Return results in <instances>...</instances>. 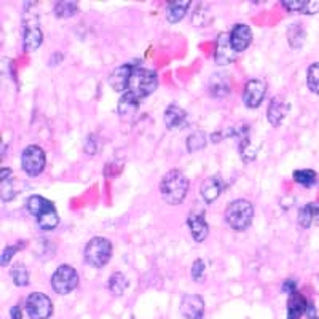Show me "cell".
Wrapping results in <instances>:
<instances>
[{"instance_id":"1","label":"cell","mask_w":319,"mask_h":319,"mask_svg":"<svg viewBox=\"0 0 319 319\" xmlns=\"http://www.w3.org/2000/svg\"><path fill=\"white\" fill-rule=\"evenodd\" d=\"M157 85H158V79H157L155 72L149 70V69L136 67L134 72L129 77L128 88H126V91L123 94L129 99H133V101L139 102L140 99H144L146 96H149V94H152L153 91H155Z\"/></svg>"},{"instance_id":"2","label":"cell","mask_w":319,"mask_h":319,"mask_svg":"<svg viewBox=\"0 0 319 319\" xmlns=\"http://www.w3.org/2000/svg\"><path fill=\"white\" fill-rule=\"evenodd\" d=\"M27 211L36 217V221L42 230H53L59 224V216L54 204L40 195H32L27 198Z\"/></svg>"},{"instance_id":"3","label":"cell","mask_w":319,"mask_h":319,"mask_svg":"<svg viewBox=\"0 0 319 319\" xmlns=\"http://www.w3.org/2000/svg\"><path fill=\"white\" fill-rule=\"evenodd\" d=\"M189 190V181L181 171H169L160 182V192L168 204L178 206L184 201Z\"/></svg>"},{"instance_id":"4","label":"cell","mask_w":319,"mask_h":319,"mask_svg":"<svg viewBox=\"0 0 319 319\" xmlns=\"http://www.w3.org/2000/svg\"><path fill=\"white\" fill-rule=\"evenodd\" d=\"M254 209L247 200H235L225 209V221L236 232H244L251 225Z\"/></svg>"},{"instance_id":"5","label":"cell","mask_w":319,"mask_h":319,"mask_svg":"<svg viewBox=\"0 0 319 319\" xmlns=\"http://www.w3.org/2000/svg\"><path fill=\"white\" fill-rule=\"evenodd\" d=\"M111 256H112V244L111 241L102 236H96L90 239V243L85 247V260L88 265H91L94 268H102L109 262V259H111Z\"/></svg>"},{"instance_id":"6","label":"cell","mask_w":319,"mask_h":319,"mask_svg":"<svg viewBox=\"0 0 319 319\" xmlns=\"http://www.w3.org/2000/svg\"><path fill=\"white\" fill-rule=\"evenodd\" d=\"M77 284H79V274L70 267V265H61L51 276V286L54 292L61 295L70 294Z\"/></svg>"},{"instance_id":"7","label":"cell","mask_w":319,"mask_h":319,"mask_svg":"<svg viewBox=\"0 0 319 319\" xmlns=\"http://www.w3.org/2000/svg\"><path fill=\"white\" fill-rule=\"evenodd\" d=\"M45 152H43L39 146H27L21 157V166H23L24 172L30 178L39 175L43 168H45Z\"/></svg>"},{"instance_id":"8","label":"cell","mask_w":319,"mask_h":319,"mask_svg":"<svg viewBox=\"0 0 319 319\" xmlns=\"http://www.w3.org/2000/svg\"><path fill=\"white\" fill-rule=\"evenodd\" d=\"M26 311L30 319H48L53 313V303L45 294L32 292L26 299Z\"/></svg>"},{"instance_id":"9","label":"cell","mask_w":319,"mask_h":319,"mask_svg":"<svg viewBox=\"0 0 319 319\" xmlns=\"http://www.w3.org/2000/svg\"><path fill=\"white\" fill-rule=\"evenodd\" d=\"M236 50L232 45V39L230 34H219L217 42H216V53H214V61L217 65H227L236 59Z\"/></svg>"},{"instance_id":"10","label":"cell","mask_w":319,"mask_h":319,"mask_svg":"<svg viewBox=\"0 0 319 319\" xmlns=\"http://www.w3.org/2000/svg\"><path fill=\"white\" fill-rule=\"evenodd\" d=\"M267 94V83L263 80H249L244 86V93H243V101L246 107L256 109L262 104L263 97Z\"/></svg>"},{"instance_id":"11","label":"cell","mask_w":319,"mask_h":319,"mask_svg":"<svg viewBox=\"0 0 319 319\" xmlns=\"http://www.w3.org/2000/svg\"><path fill=\"white\" fill-rule=\"evenodd\" d=\"M181 314L185 319H203L204 316V302L200 295L187 294L181 302Z\"/></svg>"},{"instance_id":"12","label":"cell","mask_w":319,"mask_h":319,"mask_svg":"<svg viewBox=\"0 0 319 319\" xmlns=\"http://www.w3.org/2000/svg\"><path fill=\"white\" fill-rule=\"evenodd\" d=\"M187 224H189V228L192 232V236L196 243H201L207 238L209 233V227L206 224V219H204V212L203 211H192L189 214V219H187Z\"/></svg>"},{"instance_id":"13","label":"cell","mask_w":319,"mask_h":319,"mask_svg":"<svg viewBox=\"0 0 319 319\" xmlns=\"http://www.w3.org/2000/svg\"><path fill=\"white\" fill-rule=\"evenodd\" d=\"M134 69H136V65L125 64V65H120V67H117L112 72V75L109 77V85L114 88V91H117V93H125L126 91L129 77L134 72Z\"/></svg>"},{"instance_id":"14","label":"cell","mask_w":319,"mask_h":319,"mask_svg":"<svg viewBox=\"0 0 319 319\" xmlns=\"http://www.w3.org/2000/svg\"><path fill=\"white\" fill-rule=\"evenodd\" d=\"M43 34L39 27L37 19L24 21V51H36L42 43Z\"/></svg>"},{"instance_id":"15","label":"cell","mask_w":319,"mask_h":319,"mask_svg":"<svg viewBox=\"0 0 319 319\" xmlns=\"http://www.w3.org/2000/svg\"><path fill=\"white\" fill-rule=\"evenodd\" d=\"M230 39L236 51H244L252 42V32L247 24H236L230 34Z\"/></svg>"},{"instance_id":"16","label":"cell","mask_w":319,"mask_h":319,"mask_svg":"<svg viewBox=\"0 0 319 319\" xmlns=\"http://www.w3.org/2000/svg\"><path fill=\"white\" fill-rule=\"evenodd\" d=\"M224 189H225V184H224V181L221 178H207L203 182L201 195H203L206 203H212L216 198L222 193Z\"/></svg>"},{"instance_id":"17","label":"cell","mask_w":319,"mask_h":319,"mask_svg":"<svg viewBox=\"0 0 319 319\" xmlns=\"http://www.w3.org/2000/svg\"><path fill=\"white\" fill-rule=\"evenodd\" d=\"M209 93L214 97H225L230 93V80L225 74L216 72L209 82Z\"/></svg>"},{"instance_id":"18","label":"cell","mask_w":319,"mask_h":319,"mask_svg":"<svg viewBox=\"0 0 319 319\" xmlns=\"http://www.w3.org/2000/svg\"><path fill=\"white\" fill-rule=\"evenodd\" d=\"M306 300L299 292H292L288 300V319H300V316L306 311Z\"/></svg>"},{"instance_id":"19","label":"cell","mask_w":319,"mask_h":319,"mask_svg":"<svg viewBox=\"0 0 319 319\" xmlns=\"http://www.w3.org/2000/svg\"><path fill=\"white\" fill-rule=\"evenodd\" d=\"M185 120H187L185 111H182L178 105H169L166 109V112H164V123H166L169 129L181 128L185 123Z\"/></svg>"},{"instance_id":"20","label":"cell","mask_w":319,"mask_h":319,"mask_svg":"<svg viewBox=\"0 0 319 319\" xmlns=\"http://www.w3.org/2000/svg\"><path fill=\"white\" fill-rule=\"evenodd\" d=\"M286 10L294 13H305V15H314L319 12V2H305V0H297V2H282Z\"/></svg>"},{"instance_id":"21","label":"cell","mask_w":319,"mask_h":319,"mask_svg":"<svg viewBox=\"0 0 319 319\" xmlns=\"http://www.w3.org/2000/svg\"><path fill=\"white\" fill-rule=\"evenodd\" d=\"M189 7H190L189 0H179V2H171L168 5V10H166V16H168L169 23H179V21L185 16Z\"/></svg>"},{"instance_id":"22","label":"cell","mask_w":319,"mask_h":319,"mask_svg":"<svg viewBox=\"0 0 319 319\" xmlns=\"http://www.w3.org/2000/svg\"><path fill=\"white\" fill-rule=\"evenodd\" d=\"M284 114H286V105L279 101V99H273L268 105V112H267L268 122L273 126H279L282 118H284Z\"/></svg>"},{"instance_id":"23","label":"cell","mask_w":319,"mask_h":319,"mask_svg":"<svg viewBox=\"0 0 319 319\" xmlns=\"http://www.w3.org/2000/svg\"><path fill=\"white\" fill-rule=\"evenodd\" d=\"M288 40L292 48H300L305 42V30L302 24H291L288 29Z\"/></svg>"},{"instance_id":"24","label":"cell","mask_w":319,"mask_h":319,"mask_svg":"<svg viewBox=\"0 0 319 319\" xmlns=\"http://www.w3.org/2000/svg\"><path fill=\"white\" fill-rule=\"evenodd\" d=\"M126 286H128V281L125 278V274L120 271L114 273L111 279H109V289H111L114 295H123Z\"/></svg>"},{"instance_id":"25","label":"cell","mask_w":319,"mask_h":319,"mask_svg":"<svg viewBox=\"0 0 319 319\" xmlns=\"http://www.w3.org/2000/svg\"><path fill=\"white\" fill-rule=\"evenodd\" d=\"M316 209H317V203H308L305 207L300 209L299 212V224L305 228H308L311 225V222L316 219Z\"/></svg>"},{"instance_id":"26","label":"cell","mask_w":319,"mask_h":319,"mask_svg":"<svg viewBox=\"0 0 319 319\" xmlns=\"http://www.w3.org/2000/svg\"><path fill=\"white\" fill-rule=\"evenodd\" d=\"M316 172L313 169H299L294 172V181L297 184L300 185H305V187H311L316 184Z\"/></svg>"},{"instance_id":"27","label":"cell","mask_w":319,"mask_h":319,"mask_svg":"<svg viewBox=\"0 0 319 319\" xmlns=\"http://www.w3.org/2000/svg\"><path fill=\"white\" fill-rule=\"evenodd\" d=\"M12 274V279L16 286H27L29 284V271L23 265V263H16V265L10 271Z\"/></svg>"},{"instance_id":"28","label":"cell","mask_w":319,"mask_h":319,"mask_svg":"<svg viewBox=\"0 0 319 319\" xmlns=\"http://www.w3.org/2000/svg\"><path fill=\"white\" fill-rule=\"evenodd\" d=\"M206 146V134L203 131H195L189 136L187 139V149L189 152H196V150H201Z\"/></svg>"},{"instance_id":"29","label":"cell","mask_w":319,"mask_h":319,"mask_svg":"<svg viewBox=\"0 0 319 319\" xmlns=\"http://www.w3.org/2000/svg\"><path fill=\"white\" fill-rule=\"evenodd\" d=\"M77 12V4L75 2H69V0H64V2H58L54 5V15L58 18H69L72 15H75Z\"/></svg>"},{"instance_id":"30","label":"cell","mask_w":319,"mask_h":319,"mask_svg":"<svg viewBox=\"0 0 319 319\" xmlns=\"http://www.w3.org/2000/svg\"><path fill=\"white\" fill-rule=\"evenodd\" d=\"M306 82H308V86H310V90L319 94V62L310 65L308 75H306Z\"/></svg>"},{"instance_id":"31","label":"cell","mask_w":319,"mask_h":319,"mask_svg":"<svg viewBox=\"0 0 319 319\" xmlns=\"http://www.w3.org/2000/svg\"><path fill=\"white\" fill-rule=\"evenodd\" d=\"M13 179H2V201L7 203L10 200H13V198L16 196L18 193V189L16 187H13Z\"/></svg>"},{"instance_id":"32","label":"cell","mask_w":319,"mask_h":319,"mask_svg":"<svg viewBox=\"0 0 319 319\" xmlns=\"http://www.w3.org/2000/svg\"><path fill=\"white\" fill-rule=\"evenodd\" d=\"M192 276L195 281H203L204 279V262L201 259H196L193 262V267H192Z\"/></svg>"},{"instance_id":"33","label":"cell","mask_w":319,"mask_h":319,"mask_svg":"<svg viewBox=\"0 0 319 319\" xmlns=\"http://www.w3.org/2000/svg\"><path fill=\"white\" fill-rule=\"evenodd\" d=\"M26 246V243L23 241V243L21 244H16V246H10V247H7L5 251H4V254H2V267H5L7 263L12 260V257H13V254L18 251V249H21V247H24Z\"/></svg>"},{"instance_id":"34","label":"cell","mask_w":319,"mask_h":319,"mask_svg":"<svg viewBox=\"0 0 319 319\" xmlns=\"http://www.w3.org/2000/svg\"><path fill=\"white\" fill-rule=\"evenodd\" d=\"M85 150L90 153V155H94L96 150H97V142L94 140V136H90L86 140V144H85Z\"/></svg>"},{"instance_id":"35","label":"cell","mask_w":319,"mask_h":319,"mask_svg":"<svg viewBox=\"0 0 319 319\" xmlns=\"http://www.w3.org/2000/svg\"><path fill=\"white\" fill-rule=\"evenodd\" d=\"M282 291H284V292H288L289 295H291L292 292H295V281H294V279H286L284 284H282Z\"/></svg>"},{"instance_id":"36","label":"cell","mask_w":319,"mask_h":319,"mask_svg":"<svg viewBox=\"0 0 319 319\" xmlns=\"http://www.w3.org/2000/svg\"><path fill=\"white\" fill-rule=\"evenodd\" d=\"M10 316L12 319H23V311H21V305H15L10 310Z\"/></svg>"},{"instance_id":"37","label":"cell","mask_w":319,"mask_h":319,"mask_svg":"<svg viewBox=\"0 0 319 319\" xmlns=\"http://www.w3.org/2000/svg\"><path fill=\"white\" fill-rule=\"evenodd\" d=\"M306 314L310 319H316V308H314V303L313 302H308L306 303Z\"/></svg>"},{"instance_id":"38","label":"cell","mask_w":319,"mask_h":319,"mask_svg":"<svg viewBox=\"0 0 319 319\" xmlns=\"http://www.w3.org/2000/svg\"><path fill=\"white\" fill-rule=\"evenodd\" d=\"M316 221L319 222V203H317V209H316Z\"/></svg>"},{"instance_id":"39","label":"cell","mask_w":319,"mask_h":319,"mask_svg":"<svg viewBox=\"0 0 319 319\" xmlns=\"http://www.w3.org/2000/svg\"><path fill=\"white\" fill-rule=\"evenodd\" d=\"M316 319H319V317H316Z\"/></svg>"}]
</instances>
